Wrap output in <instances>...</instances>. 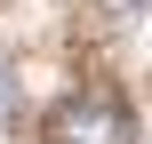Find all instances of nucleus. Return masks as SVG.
<instances>
[{"label": "nucleus", "mask_w": 152, "mask_h": 144, "mask_svg": "<svg viewBox=\"0 0 152 144\" xmlns=\"http://www.w3.org/2000/svg\"><path fill=\"white\" fill-rule=\"evenodd\" d=\"M48 144H128L120 96H64L48 112Z\"/></svg>", "instance_id": "nucleus-1"}, {"label": "nucleus", "mask_w": 152, "mask_h": 144, "mask_svg": "<svg viewBox=\"0 0 152 144\" xmlns=\"http://www.w3.org/2000/svg\"><path fill=\"white\" fill-rule=\"evenodd\" d=\"M16 104H24V80H16V64L0 56V120H16Z\"/></svg>", "instance_id": "nucleus-2"}, {"label": "nucleus", "mask_w": 152, "mask_h": 144, "mask_svg": "<svg viewBox=\"0 0 152 144\" xmlns=\"http://www.w3.org/2000/svg\"><path fill=\"white\" fill-rule=\"evenodd\" d=\"M104 8H112V16H136V0H104Z\"/></svg>", "instance_id": "nucleus-3"}]
</instances>
